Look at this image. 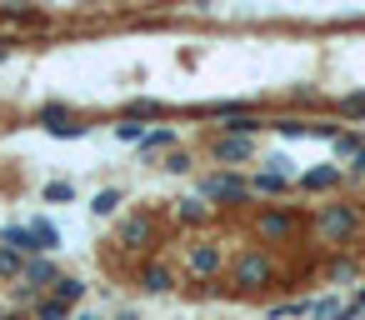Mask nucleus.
Returning <instances> with one entry per match:
<instances>
[{"label": "nucleus", "instance_id": "f257e3e1", "mask_svg": "<svg viewBox=\"0 0 365 320\" xmlns=\"http://www.w3.org/2000/svg\"><path fill=\"white\" fill-rule=\"evenodd\" d=\"M225 270H230V285L235 290H265V285H275L280 280V270H275V255L265 250V245H245V250H235L230 260H225Z\"/></svg>", "mask_w": 365, "mask_h": 320}, {"label": "nucleus", "instance_id": "f03ea898", "mask_svg": "<svg viewBox=\"0 0 365 320\" xmlns=\"http://www.w3.org/2000/svg\"><path fill=\"white\" fill-rule=\"evenodd\" d=\"M115 245H125V250L155 260V245H160V220H155V210H125V215L115 220Z\"/></svg>", "mask_w": 365, "mask_h": 320}, {"label": "nucleus", "instance_id": "7ed1b4c3", "mask_svg": "<svg viewBox=\"0 0 365 320\" xmlns=\"http://www.w3.org/2000/svg\"><path fill=\"white\" fill-rule=\"evenodd\" d=\"M195 190H200L205 205H245L250 200V175H240V170H205L195 180Z\"/></svg>", "mask_w": 365, "mask_h": 320}, {"label": "nucleus", "instance_id": "20e7f679", "mask_svg": "<svg viewBox=\"0 0 365 320\" xmlns=\"http://www.w3.org/2000/svg\"><path fill=\"white\" fill-rule=\"evenodd\" d=\"M360 225H365V210H360L355 200H330V205L315 210V230H320L330 245H335V240H350Z\"/></svg>", "mask_w": 365, "mask_h": 320}, {"label": "nucleus", "instance_id": "39448f33", "mask_svg": "<svg viewBox=\"0 0 365 320\" xmlns=\"http://www.w3.org/2000/svg\"><path fill=\"white\" fill-rule=\"evenodd\" d=\"M250 235L265 240V245H280V240H295L300 235V215L290 205H260L250 215Z\"/></svg>", "mask_w": 365, "mask_h": 320}, {"label": "nucleus", "instance_id": "423d86ee", "mask_svg": "<svg viewBox=\"0 0 365 320\" xmlns=\"http://www.w3.org/2000/svg\"><path fill=\"white\" fill-rule=\"evenodd\" d=\"M210 160H215V170H240V165H250L255 160V140L250 135H210Z\"/></svg>", "mask_w": 365, "mask_h": 320}, {"label": "nucleus", "instance_id": "0eeeda50", "mask_svg": "<svg viewBox=\"0 0 365 320\" xmlns=\"http://www.w3.org/2000/svg\"><path fill=\"white\" fill-rule=\"evenodd\" d=\"M175 280H180V275H175L165 260H140V265H135V285H140L145 295H170Z\"/></svg>", "mask_w": 365, "mask_h": 320}, {"label": "nucleus", "instance_id": "6e6552de", "mask_svg": "<svg viewBox=\"0 0 365 320\" xmlns=\"http://www.w3.org/2000/svg\"><path fill=\"white\" fill-rule=\"evenodd\" d=\"M61 275H66V270H61V265H56L51 255H31V260H26V275H21V280H26V285H36L41 295H51V290L61 285Z\"/></svg>", "mask_w": 365, "mask_h": 320}, {"label": "nucleus", "instance_id": "1a4fd4ad", "mask_svg": "<svg viewBox=\"0 0 365 320\" xmlns=\"http://www.w3.org/2000/svg\"><path fill=\"white\" fill-rule=\"evenodd\" d=\"M185 265H190L195 280H210L215 270H225V255H220V245H190L185 250Z\"/></svg>", "mask_w": 365, "mask_h": 320}, {"label": "nucleus", "instance_id": "9d476101", "mask_svg": "<svg viewBox=\"0 0 365 320\" xmlns=\"http://www.w3.org/2000/svg\"><path fill=\"white\" fill-rule=\"evenodd\" d=\"M36 120H41V125H46V130H51V135H56V130H66V125H76V120H81V115H76V110H71V105H61V100H46V105H41V110H36Z\"/></svg>", "mask_w": 365, "mask_h": 320}, {"label": "nucleus", "instance_id": "9b49d317", "mask_svg": "<svg viewBox=\"0 0 365 320\" xmlns=\"http://www.w3.org/2000/svg\"><path fill=\"white\" fill-rule=\"evenodd\" d=\"M26 225H31V240H36V255H51V250L61 245V230H56V220H46V215H31Z\"/></svg>", "mask_w": 365, "mask_h": 320}, {"label": "nucleus", "instance_id": "f8f14e48", "mask_svg": "<svg viewBox=\"0 0 365 320\" xmlns=\"http://www.w3.org/2000/svg\"><path fill=\"white\" fill-rule=\"evenodd\" d=\"M120 120H165V105L160 100H150V96H135V100H125V110H120Z\"/></svg>", "mask_w": 365, "mask_h": 320}, {"label": "nucleus", "instance_id": "ddd939ff", "mask_svg": "<svg viewBox=\"0 0 365 320\" xmlns=\"http://www.w3.org/2000/svg\"><path fill=\"white\" fill-rule=\"evenodd\" d=\"M290 190V170H260L250 175V195H285Z\"/></svg>", "mask_w": 365, "mask_h": 320}, {"label": "nucleus", "instance_id": "4468645a", "mask_svg": "<svg viewBox=\"0 0 365 320\" xmlns=\"http://www.w3.org/2000/svg\"><path fill=\"white\" fill-rule=\"evenodd\" d=\"M340 180H345V175H340L335 165H315V170L300 175V190H335Z\"/></svg>", "mask_w": 365, "mask_h": 320}, {"label": "nucleus", "instance_id": "2eb2a0df", "mask_svg": "<svg viewBox=\"0 0 365 320\" xmlns=\"http://www.w3.org/2000/svg\"><path fill=\"white\" fill-rule=\"evenodd\" d=\"M175 220H180V225H205V220H210V205H205L200 195H185V200H175Z\"/></svg>", "mask_w": 365, "mask_h": 320}, {"label": "nucleus", "instance_id": "dca6fc26", "mask_svg": "<svg viewBox=\"0 0 365 320\" xmlns=\"http://www.w3.org/2000/svg\"><path fill=\"white\" fill-rule=\"evenodd\" d=\"M310 315H315V320H355V310H350L345 300H335V295L310 300Z\"/></svg>", "mask_w": 365, "mask_h": 320}, {"label": "nucleus", "instance_id": "f3484780", "mask_svg": "<svg viewBox=\"0 0 365 320\" xmlns=\"http://www.w3.org/2000/svg\"><path fill=\"white\" fill-rule=\"evenodd\" d=\"M175 140H180V130H175V125H155V130H145L140 150H145V155H155V150H175Z\"/></svg>", "mask_w": 365, "mask_h": 320}, {"label": "nucleus", "instance_id": "a211bd4d", "mask_svg": "<svg viewBox=\"0 0 365 320\" xmlns=\"http://www.w3.org/2000/svg\"><path fill=\"white\" fill-rule=\"evenodd\" d=\"M71 315H76V305H66V300H56V295H41L36 310H31V320H71Z\"/></svg>", "mask_w": 365, "mask_h": 320}, {"label": "nucleus", "instance_id": "6ab92c4d", "mask_svg": "<svg viewBox=\"0 0 365 320\" xmlns=\"http://www.w3.org/2000/svg\"><path fill=\"white\" fill-rule=\"evenodd\" d=\"M56 300H66V305H81L86 300V280H76V275H61V285L51 290Z\"/></svg>", "mask_w": 365, "mask_h": 320}, {"label": "nucleus", "instance_id": "aec40b11", "mask_svg": "<svg viewBox=\"0 0 365 320\" xmlns=\"http://www.w3.org/2000/svg\"><path fill=\"white\" fill-rule=\"evenodd\" d=\"M21 275H26V255L0 245V280H21Z\"/></svg>", "mask_w": 365, "mask_h": 320}, {"label": "nucleus", "instance_id": "412c9836", "mask_svg": "<svg viewBox=\"0 0 365 320\" xmlns=\"http://www.w3.org/2000/svg\"><path fill=\"white\" fill-rule=\"evenodd\" d=\"M270 130H275V135H285V140H300V135H310V120L280 115V120H270Z\"/></svg>", "mask_w": 365, "mask_h": 320}, {"label": "nucleus", "instance_id": "4be33fe9", "mask_svg": "<svg viewBox=\"0 0 365 320\" xmlns=\"http://www.w3.org/2000/svg\"><path fill=\"white\" fill-rule=\"evenodd\" d=\"M360 145H365V135H360V130H340L330 150H335L340 160H355V150H360Z\"/></svg>", "mask_w": 365, "mask_h": 320}, {"label": "nucleus", "instance_id": "5701e85b", "mask_svg": "<svg viewBox=\"0 0 365 320\" xmlns=\"http://www.w3.org/2000/svg\"><path fill=\"white\" fill-rule=\"evenodd\" d=\"M335 110H340L345 120H360V115H365V91H350V96H340V100H335Z\"/></svg>", "mask_w": 365, "mask_h": 320}, {"label": "nucleus", "instance_id": "b1692460", "mask_svg": "<svg viewBox=\"0 0 365 320\" xmlns=\"http://www.w3.org/2000/svg\"><path fill=\"white\" fill-rule=\"evenodd\" d=\"M120 200H125V195L110 185V190H101V195L91 200V210H96V215H115V210H120Z\"/></svg>", "mask_w": 365, "mask_h": 320}, {"label": "nucleus", "instance_id": "393cba45", "mask_svg": "<svg viewBox=\"0 0 365 320\" xmlns=\"http://www.w3.org/2000/svg\"><path fill=\"white\" fill-rule=\"evenodd\" d=\"M11 300H16V310H26V305L36 310V300H41V290H36V285H26V280H16V285H11Z\"/></svg>", "mask_w": 365, "mask_h": 320}, {"label": "nucleus", "instance_id": "a878e982", "mask_svg": "<svg viewBox=\"0 0 365 320\" xmlns=\"http://www.w3.org/2000/svg\"><path fill=\"white\" fill-rule=\"evenodd\" d=\"M295 315H310V300H285V305H270V320H295Z\"/></svg>", "mask_w": 365, "mask_h": 320}, {"label": "nucleus", "instance_id": "bb28decb", "mask_svg": "<svg viewBox=\"0 0 365 320\" xmlns=\"http://www.w3.org/2000/svg\"><path fill=\"white\" fill-rule=\"evenodd\" d=\"M46 200H51V205H66V200H76V185H71V180H51V185H46Z\"/></svg>", "mask_w": 365, "mask_h": 320}, {"label": "nucleus", "instance_id": "cd10ccee", "mask_svg": "<svg viewBox=\"0 0 365 320\" xmlns=\"http://www.w3.org/2000/svg\"><path fill=\"white\" fill-rule=\"evenodd\" d=\"M115 140H120V145H140V140H145V130H140L135 120H120V125H115Z\"/></svg>", "mask_w": 365, "mask_h": 320}, {"label": "nucleus", "instance_id": "c85d7f7f", "mask_svg": "<svg viewBox=\"0 0 365 320\" xmlns=\"http://www.w3.org/2000/svg\"><path fill=\"white\" fill-rule=\"evenodd\" d=\"M165 170H170V175H190V170H195V160H190L185 150H170V155H165Z\"/></svg>", "mask_w": 365, "mask_h": 320}, {"label": "nucleus", "instance_id": "c756f323", "mask_svg": "<svg viewBox=\"0 0 365 320\" xmlns=\"http://www.w3.org/2000/svg\"><path fill=\"white\" fill-rule=\"evenodd\" d=\"M310 135H315V140H330V145H335L340 125H335V120H310Z\"/></svg>", "mask_w": 365, "mask_h": 320}, {"label": "nucleus", "instance_id": "7c9ffc66", "mask_svg": "<svg viewBox=\"0 0 365 320\" xmlns=\"http://www.w3.org/2000/svg\"><path fill=\"white\" fill-rule=\"evenodd\" d=\"M355 275V260H330L325 265V280H350Z\"/></svg>", "mask_w": 365, "mask_h": 320}, {"label": "nucleus", "instance_id": "2f4dec72", "mask_svg": "<svg viewBox=\"0 0 365 320\" xmlns=\"http://www.w3.org/2000/svg\"><path fill=\"white\" fill-rule=\"evenodd\" d=\"M285 100H290V105H315V100H320V96H315V91H310V86H295V91H290V96H285Z\"/></svg>", "mask_w": 365, "mask_h": 320}, {"label": "nucleus", "instance_id": "473e14b6", "mask_svg": "<svg viewBox=\"0 0 365 320\" xmlns=\"http://www.w3.org/2000/svg\"><path fill=\"white\" fill-rule=\"evenodd\" d=\"M11 56H16V41H11V36H0V61H11Z\"/></svg>", "mask_w": 365, "mask_h": 320}, {"label": "nucleus", "instance_id": "72a5a7b5", "mask_svg": "<svg viewBox=\"0 0 365 320\" xmlns=\"http://www.w3.org/2000/svg\"><path fill=\"white\" fill-rule=\"evenodd\" d=\"M350 310H355V315H365V285L355 290V300H350Z\"/></svg>", "mask_w": 365, "mask_h": 320}, {"label": "nucleus", "instance_id": "f704fd0d", "mask_svg": "<svg viewBox=\"0 0 365 320\" xmlns=\"http://www.w3.org/2000/svg\"><path fill=\"white\" fill-rule=\"evenodd\" d=\"M350 170H355V175H365V145L355 150V160H350Z\"/></svg>", "mask_w": 365, "mask_h": 320}, {"label": "nucleus", "instance_id": "c9c22d12", "mask_svg": "<svg viewBox=\"0 0 365 320\" xmlns=\"http://www.w3.org/2000/svg\"><path fill=\"white\" fill-rule=\"evenodd\" d=\"M110 320H140V310H130V305H125V310H115Z\"/></svg>", "mask_w": 365, "mask_h": 320}, {"label": "nucleus", "instance_id": "e433bc0d", "mask_svg": "<svg viewBox=\"0 0 365 320\" xmlns=\"http://www.w3.org/2000/svg\"><path fill=\"white\" fill-rule=\"evenodd\" d=\"M0 320H31L26 310H6V315H0Z\"/></svg>", "mask_w": 365, "mask_h": 320}, {"label": "nucleus", "instance_id": "4c0bfd02", "mask_svg": "<svg viewBox=\"0 0 365 320\" xmlns=\"http://www.w3.org/2000/svg\"><path fill=\"white\" fill-rule=\"evenodd\" d=\"M71 320H101V315H91V310H76V315H71Z\"/></svg>", "mask_w": 365, "mask_h": 320}, {"label": "nucleus", "instance_id": "58836bf2", "mask_svg": "<svg viewBox=\"0 0 365 320\" xmlns=\"http://www.w3.org/2000/svg\"><path fill=\"white\" fill-rule=\"evenodd\" d=\"M0 315H6V305H0Z\"/></svg>", "mask_w": 365, "mask_h": 320}, {"label": "nucleus", "instance_id": "ea45409f", "mask_svg": "<svg viewBox=\"0 0 365 320\" xmlns=\"http://www.w3.org/2000/svg\"><path fill=\"white\" fill-rule=\"evenodd\" d=\"M0 125H6V115H0Z\"/></svg>", "mask_w": 365, "mask_h": 320}]
</instances>
